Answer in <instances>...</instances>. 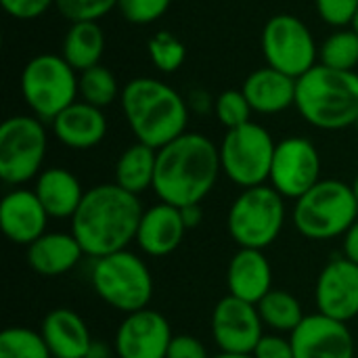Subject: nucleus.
Wrapping results in <instances>:
<instances>
[{"label": "nucleus", "instance_id": "45", "mask_svg": "<svg viewBox=\"0 0 358 358\" xmlns=\"http://www.w3.org/2000/svg\"><path fill=\"white\" fill-rule=\"evenodd\" d=\"M352 29L357 31L358 34V13H357V17H355V23H352Z\"/></svg>", "mask_w": 358, "mask_h": 358}, {"label": "nucleus", "instance_id": "23", "mask_svg": "<svg viewBox=\"0 0 358 358\" xmlns=\"http://www.w3.org/2000/svg\"><path fill=\"white\" fill-rule=\"evenodd\" d=\"M84 250L73 233L50 231L27 248V264L42 277H61L73 271L84 258Z\"/></svg>", "mask_w": 358, "mask_h": 358}, {"label": "nucleus", "instance_id": "31", "mask_svg": "<svg viewBox=\"0 0 358 358\" xmlns=\"http://www.w3.org/2000/svg\"><path fill=\"white\" fill-rule=\"evenodd\" d=\"M149 57L153 65L164 73H174L187 59L185 44L170 31H159L149 40Z\"/></svg>", "mask_w": 358, "mask_h": 358}, {"label": "nucleus", "instance_id": "19", "mask_svg": "<svg viewBox=\"0 0 358 358\" xmlns=\"http://www.w3.org/2000/svg\"><path fill=\"white\" fill-rule=\"evenodd\" d=\"M50 126L55 138L67 149L76 151L92 149L107 136V117L103 109L84 101H76L73 105L63 109L50 122Z\"/></svg>", "mask_w": 358, "mask_h": 358}, {"label": "nucleus", "instance_id": "35", "mask_svg": "<svg viewBox=\"0 0 358 358\" xmlns=\"http://www.w3.org/2000/svg\"><path fill=\"white\" fill-rule=\"evenodd\" d=\"M321 19L331 27H348L355 23L358 0H315Z\"/></svg>", "mask_w": 358, "mask_h": 358}, {"label": "nucleus", "instance_id": "29", "mask_svg": "<svg viewBox=\"0 0 358 358\" xmlns=\"http://www.w3.org/2000/svg\"><path fill=\"white\" fill-rule=\"evenodd\" d=\"M319 63L340 71H355L358 65V34L355 29L334 31L319 48Z\"/></svg>", "mask_w": 358, "mask_h": 358}, {"label": "nucleus", "instance_id": "14", "mask_svg": "<svg viewBox=\"0 0 358 358\" xmlns=\"http://www.w3.org/2000/svg\"><path fill=\"white\" fill-rule=\"evenodd\" d=\"M174 334L168 319L151 308L124 317L115 331L117 358H166Z\"/></svg>", "mask_w": 358, "mask_h": 358}, {"label": "nucleus", "instance_id": "40", "mask_svg": "<svg viewBox=\"0 0 358 358\" xmlns=\"http://www.w3.org/2000/svg\"><path fill=\"white\" fill-rule=\"evenodd\" d=\"M342 256L358 264V218L342 237Z\"/></svg>", "mask_w": 358, "mask_h": 358}, {"label": "nucleus", "instance_id": "38", "mask_svg": "<svg viewBox=\"0 0 358 358\" xmlns=\"http://www.w3.org/2000/svg\"><path fill=\"white\" fill-rule=\"evenodd\" d=\"M166 358H212L195 336H174Z\"/></svg>", "mask_w": 358, "mask_h": 358}, {"label": "nucleus", "instance_id": "39", "mask_svg": "<svg viewBox=\"0 0 358 358\" xmlns=\"http://www.w3.org/2000/svg\"><path fill=\"white\" fill-rule=\"evenodd\" d=\"M187 105H189V111H195L199 115H208L214 111L216 107V99L210 96L208 90H201V88H193L187 96Z\"/></svg>", "mask_w": 358, "mask_h": 358}, {"label": "nucleus", "instance_id": "6", "mask_svg": "<svg viewBox=\"0 0 358 358\" xmlns=\"http://www.w3.org/2000/svg\"><path fill=\"white\" fill-rule=\"evenodd\" d=\"M90 285L107 306L124 315L149 308L153 298V275L147 262L130 250L96 258L90 268Z\"/></svg>", "mask_w": 358, "mask_h": 358}, {"label": "nucleus", "instance_id": "28", "mask_svg": "<svg viewBox=\"0 0 358 358\" xmlns=\"http://www.w3.org/2000/svg\"><path fill=\"white\" fill-rule=\"evenodd\" d=\"M80 86V96L84 103H90L99 109L109 107L117 96H122V90L117 86V80L111 69L105 65H94L86 71L80 73L78 80Z\"/></svg>", "mask_w": 358, "mask_h": 358}, {"label": "nucleus", "instance_id": "24", "mask_svg": "<svg viewBox=\"0 0 358 358\" xmlns=\"http://www.w3.org/2000/svg\"><path fill=\"white\" fill-rule=\"evenodd\" d=\"M34 193L38 195L46 214L57 220H71L86 195L78 176L65 168L42 170L36 178Z\"/></svg>", "mask_w": 358, "mask_h": 358}, {"label": "nucleus", "instance_id": "22", "mask_svg": "<svg viewBox=\"0 0 358 358\" xmlns=\"http://www.w3.org/2000/svg\"><path fill=\"white\" fill-rule=\"evenodd\" d=\"M40 334L52 358H86L92 344L86 321L71 308H52L42 319Z\"/></svg>", "mask_w": 358, "mask_h": 358}, {"label": "nucleus", "instance_id": "20", "mask_svg": "<svg viewBox=\"0 0 358 358\" xmlns=\"http://www.w3.org/2000/svg\"><path fill=\"white\" fill-rule=\"evenodd\" d=\"M229 296L258 304L273 289V266L262 250L239 248L227 266Z\"/></svg>", "mask_w": 358, "mask_h": 358}, {"label": "nucleus", "instance_id": "15", "mask_svg": "<svg viewBox=\"0 0 358 358\" xmlns=\"http://www.w3.org/2000/svg\"><path fill=\"white\" fill-rule=\"evenodd\" d=\"M315 302L321 315L336 321L358 319V264L344 256L329 260L319 273Z\"/></svg>", "mask_w": 358, "mask_h": 358}, {"label": "nucleus", "instance_id": "11", "mask_svg": "<svg viewBox=\"0 0 358 358\" xmlns=\"http://www.w3.org/2000/svg\"><path fill=\"white\" fill-rule=\"evenodd\" d=\"M260 46L271 67L296 80L308 73L319 59V46L310 27L289 13L275 15L266 21Z\"/></svg>", "mask_w": 358, "mask_h": 358}, {"label": "nucleus", "instance_id": "18", "mask_svg": "<svg viewBox=\"0 0 358 358\" xmlns=\"http://www.w3.org/2000/svg\"><path fill=\"white\" fill-rule=\"evenodd\" d=\"M187 227L182 222L180 208L159 201L143 212L136 243L149 258H164L180 248Z\"/></svg>", "mask_w": 358, "mask_h": 358}, {"label": "nucleus", "instance_id": "13", "mask_svg": "<svg viewBox=\"0 0 358 358\" xmlns=\"http://www.w3.org/2000/svg\"><path fill=\"white\" fill-rule=\"evenodd\" d=\"M210 329L214 344L227 355H252L264 336L258 306L235 296H224L216 302Z\"/></svg>", "mask_w": 358, "mask_h": 358}, {"label": "nucleus", "instance_id": "34", "mask_svg": "<svg viewBox=\"0 0 358 358\" xmlns=\"http://www.w3.org/2000/svg\"><path fill=\"white\" fill-rule=\"evenodd\" d=\"M172 0H117L122 17L134 25H149L166 15Z\"/></svg>", "mask_w": 358, "mask_h": 358}, {"label": "nucleus", "instance_id": "4", "mask_svg": "<svg viewBox=\"0 0 358 358\" xmlns=\"http://www.w3.org/2000/svg\"><path fill=\"white\" fill-rule=\"evenodd\" d=\"M296 107L319 130H344L358 120V73L317 63L298 78Z\"/></svg>", "mask_w": 358, "mask_h": 358}, {"label": "nucleus", "instance_id": "43", "mask_svg": "<svg viewBox=\"0 0 358 358\" xmlns=\"http://www.w3.org/2000/svg\"><path fill=\"white\" fill-rule=\"evenodd\" d=\"M212 358H254L252 355H227V352H220V355H216V357Z\"/></svg>", "mask_w": 358, "mask_h": 358}, {"label": "nucleus", "instance_id": "16", "mask_svg": "<svg viewBox=\"0 0 358 358\" xmlns=\"http://www.w3.org/2000/svg\"><path fill=\"white\" fill-rule=\"evenodd\" d=\"M289 340L296 358H355V338L348 323L321 313L306 315Z\"/></svg>", "mask_w": 358, "mask_h": 358}, {"label": "nucleus", "instance_id": "44", "mask_svg": "<svg viewBox=\"0 0 358 358\" xmlns=\"http://www.w3.org/2000/svg\"><path fill=\"white\" fill-rule=\"evenodd\" d=\"M352 191H355V197H357V201H358V174L355 176V182H352Z\"/></svg>", "mask_w": 358, "mask_h": 358}, {"label": "nucleus", "instance_id": "25", "mask_svg": "<svg viewBox=\"0 0 358 358\" xmlns=\"http://www.w3.org/2000/svg\"><path fill=\"white\" fill-rule=\"evenodd\" d=\"M103 52H105V34L99 21H76L69 25L61 44V57L78 73L94 65H101Z\"/></svg>", "mask_w": 358, "mask_h": 358}, {"label": "nucleus", "instance_id": "33", "mask_svg": "<svg viewBox=\"0 0 358 358\" xmlns=\"http://www.w3.org/2000/svg\"><path fill=\"white\" fill-rule=\"evenodd\" d=\"M55 6L71 23L99 21L117 6V0H57Z\"/></svg>", "mask_w": 358, "mask_h": 358}, {"label": "nucleus", "instance_id": "46", "mask_svg": "<svg viewBox=\"0 0 358 358\" xmlns=\"http://www.w3.org/2000/svg\"><path fill=\"white\" fill-rule=\"evenodd\" d=\"M355 128H357V132H358V120H357V124H355Z\"/></svg>", "mask_w": 358, "mask_h": 358}, {"label": "nucleus", "instance_id": "36", "mask_svg": "<svg viewBox=\"0 0 358 358\" xmlns=\"http://www.w3.org/2000/svg\"><path fill=\"white\" fill-rule=\"evenodd\" d=\"M2 8L17 21H31L42 17L57 0H0Z\"/></svg>", "mask_w": 358, "mask_h": 358}, {"label": "nucleus", "instance_id": "26", "mask_svg": "<svg viewBox=\"0 0 358 358\" xmlns=\"http://www.w3.org/2000/svg\"><path fill=\"white\" fill-rule=\"evenodd\" d=\"M155 166L157 149L136 141L120 155L115 164V185L132 195H143L145 191L153 189Z\"/></svg>", "mask_w": 358, "mask_h": 358}, {"label": "nucleus", "instance_id": "17", "mask_svg": "<svg viewBox=\"0 0 358 358\" xmlns=\"http://www.w3.org/2000/svg\"><path fill=\"white\" fill-rule=\"evenodd\" d=\"M48 214L34 189L15 187L0 201V227L6 239L15 245L29 248L46 233Z\"/></svg>", "mask_w": 358, "mask_h": 358}, {"label": "nucleus", "instance_id": "42", "mask_svg": "<svg viewBox=\"0 0 358 358\" xmlns=\"http://www.w3.org/2000/svg\"><path fill=\"white\" fill-rule=\"evenodd\" d=\"M86 358H111V348H109L105 342L92 340V344H90V350H88Z\"/></svg>", "mask_w": 358, "mask_h": 358}, {"label": "nucleus", "instance_id": "2", "mask_svg": "<svg viewBox=\"0 0 358 358\" xmlns=\"http://www.w3.org/2000/svg\"><path fill=\"white\" fill-rule=\"evenodd\" d=\"M220 168V149L199 132H185L157 149L153 191L174 208L201 203L214 189Z\"/></svg>", "mask_w": 358, "mask_h": 358}, {"label": "nucleus", "instance_id": "3", "mask_svg": "<svg viewBox=\"0 0 358 358\" xmlns=\"http://www.w3.org/2000/svg\"><path fill=\"white\" fill-rule=\"evenodd\" d=\"M122 111L138 143L162 149L189 126L187 99L155 78H134L122 88Z\"/></svg>", "mask_w": 358, "mask_h": 358}, {"label": "nucleus", "instance_id": "1", "mask_svg": "<svg viewBox=\"0 0 358 358\" xmlns=\"http://www.w3.org/2000/svg\"><path fill=\"white\" fill-rule=\"evenodd\" d=\"M138 195L128 193L115 182L96 185L86 191L71 218V233L92 260L128 250L136 241L143 216Z\"/></svg>", "mask_w": 358, "mask_h": 358}, {"label": "nucleus", "instance_id": "12", "mask_svg": "<svg viewBox=\"0 0 358 358\" xmlns=\"http://www.w3.org/2000/svg\"><path fill=\"white\" fill-rule=\"evenodd\" d=\"M321 180V155L313 141L304 136H289L277 143L271 187L285 199H300Z\"/></svg>", "mask_w": 358, "mask_h": 358}, {"label": "nucleus", "instance_id": "37", "mask_svg": "<svg viewBox=\"0 0 358 358\" xmlns=\"http://www.w3.org/2000/svg\"><path fill=\"white\" fill-rule=\"evenodd\" d=\"M254 358H296L292 340L283 334H264L258 342L256 350L252 352Z\"/></svg>", "mask_w": 358, "mask_h": 358}, {"label": "nucleus", "instance_id": "27", "mask_svg": "<svg viewBox=\"0 0 358 358\" xmlns=\"http://www.w3.org/2000/svg\"><path fill=\"white\" fill-rule=\"evenodd\" d=\"M256 306L264 327L283 336H292L306 317L300 300L285 289H271Z\"/></svg>", "mask_w": 358, "mask_h": 358}, {"label": "nucleus", "instance_id": "30", "mask_svg": "<svg viewBox=\"0 0 358 358\" xmlns=\"http://www.w3.org/2000/svg\"><path fill=\"white\" fill-rule=\"evenodd\" d=\"M0 358H52L40 331L6 327L0 334Z\"/></svg>", "mask_w": 358, "mask_h": 358}, {"label": "nucleus", "instance_id": "5", "mask_svg": "<svg viewBox=\"0 0 358 358\" xmlns=\"http://www.w3.org/2000/svg\"><path fill=\"white\" fill-rule=\"evenodd\" d=\"M358 201L352 185L336 178H321L310 191L294 201L292 224L310 241L344 237L357 222Z\"/></svg>", "mask_w": 358, "mask_h": 358}, {"label": "nucleus", "instance_id": "47", "mask_svg": "<svg viewBox=\"0 0 358 358\" xmlns=\"http://www.w3.org/2000/svg\"><path fill=\"white\" fill-rule=\"evenodd\" d=\"M357 321H358V319H357Z\"/></svg>", "mask_w": 358, "mask_h": 358}, {"label": "nucleus", "instance_id": "8", "mask_svg": "<svg viewBox=\"0 0 358 358\" xmlns=\"http://www.w3.org/2000/svg\"><path fill=\"white\" fill-rule=\"evenodd\" d=\"M80 73L61 55H38L21 71V94L29 111L52 122L63 109L76 103L80 94Z\"/></svg>", "mask_w": 358, "mask_h": 358}, {"label": "nucleus", "instance_id": "41", "mask_svg": "<svg viewBox=\"0 0 358 358\" xmlns=\"http://www.w3.org/2000/svg\"><path fill=\"white\" fill-rule=\"evenodd\" d=\"M180 216H182V222H185L187 231H189V229L199 227V224H201V220H203L201 203H193V206H185V208H180Z\"/></svg>", "mask_w": 358, "mask_h": 358}, {"label": "nucleus", "instance_id": "32", "mask_svg": "<svg viewBox=\"0 0 358 358\" xmlns=\"http://www.w3.org/2000/svg\"><path fill=\"white\" fill-rule=\"evenodd\" d=\"M252 105L248 103L243 90H224L216 96V107H214V115L218 117V122L227 128H239L252 122Z\"/></svg>", "mask_w": 358, "mask_h": 358}, {"label": "nucleus", "instance_id": "7", "mask_svg": "<svg viewBox=\"0 0 358 358\" xmlns=\"http://www.w3.org/2000/svg\"><path fill=\"white\" fill-rule=\"evenodd\" d=\"M285 197L271 185L243 189L231 203L227 229L239 248L266 250L273 245L285 227Z\"/></svg>", "mask_w": 358, "mask_h": 358}, {"label": "nucleus", "instance_id": "21", "mask_svg": "<svg viewBox=\"0 0 358 358\" xmlns=\"http://www.w3.org/2000/svg\"><path fill=\"white\" fill-rule=\"evenodd\" d=\"M243 94L252 109L262 115H275L296 105L298 80L266 65L252 71L243 82Z\"/></svg>", "mask_w": 358, "mask_h": 358}, {"label": "nucleus", "instance_id": "9", "mask_svg": "<svg viewBox=\"0 0 358 358\" xmlns=\"http://www.w3.org/2000/svg\"><path fill=\"white\" fill-rule=\"evenodd\" d=\"M275 147L277 143L271 132L256 122L227 130L218 147L222 174L241 189L266 185L271 178Z\"/></svg>", "mask_w": 358, "mask_h": 358}, {"label": "nucleus", "instance_id": "10", "mask_svg": "<svg viewBox=\"0 0 358 358\" xmlns=\"http://www.w3.org/2000/svg\"><path fill=\"white\" fill-rule=\"evenodd\" d=\"M48 136L36 115H10L0 126V178L21 187L42 172Z\"/></svg>", "mask_w": 358, "mask_h": 358}]
</instances>
